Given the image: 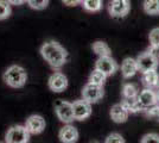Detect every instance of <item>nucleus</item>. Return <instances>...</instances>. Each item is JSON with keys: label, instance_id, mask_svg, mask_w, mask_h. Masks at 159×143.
I'll list each match as a JSON object with an SVG mask.
<instances>
[{"label": "nucleus", "instance_id": "bb28decb", "mask_svg": "<svg viewBox=\"0 0 159 143\" xmlns=\"http://www.w3.org/2000/svg\"><path fill=\"white\" fill-rule=\"evenodd\" d=\"M140 141L141 143H159V135L156 132H150L144 135Z\"/></svg>", "mask_w": 159, "mask_h": 143}, {"label": "nucleus", "instance_id": "20e7f679", "mask_svg": "<svg viewBox=\"0 0 159 143\" xmlns=\"http://www.w3.org/2000/svg\"><path fill=\"white\" fill-rule=\"evenodd\" d=\"M135 60H137V63H138V69L141 73L151 70V69H157L159 64L158 57H157V55L153 53L152 49L146 50L144 53L139 54Z\"/></svg>", "mask_w": 159, "mask_h": 143}, {"label": "nucleus", "instance_id": "c756f323", "mask_svg": "<svg viewBox=\"0 0 159 143\" xmlns=\"http://www.w3.org/2000/svg\"><path fill=\"white\" fill-rule=\"evenodd\" d=\"M156 94H157V102H158V104H159V87L156 89Z\"/></svg>", "mask_w": 159, "mask_h": 143}, {"label": "nucleus", "instance_id": "5701e85b", "mask_svg": "<svg viewBox=\"0 0 159 143\" xmlns=\"http://www.w3.org/2000/svg\"><path fill=\"white\" fill-rule=\"evenodd\" d=\"M12 13L11 4L7 0H0V21L7 19Z\"/></svg>", "mask_w": 159, "mask_h": 143}, {"label": "nucleus", "instance_id": "4468645a", "mask_svg": "<svg viewBox=\"0 0 159 143\" xmlns=\"http://www.w3.org/2000/svg\"><path fill=\"white\" fill-rule=\"evenodd\" d=\"M109 115H111V118H112L113 122L125 123V122H127V119H128L129 112H128L126 110V107L122 105V102H119V104H114L112 107H111Z\"/></svg>", "mask_w": 159, "mask_h": 143}, {"label": "nucleus", "instance_id": "f8f14e48", "mask_svg": "<svg viewBox=\"0 0 159 143\" xmlns=\"http://www.w3.org/2000/svg\"><path fill=\"white\" fill-rule=\"evenodd\" d=\"M138 100H139L140 105L143 107V111L145 109H148L153 105L158 104L157 102V94H156V91L153 88H148V87H145L143 91H140L138 93Z\"/></svg>", "mask_w": 159, "mask_h": 143}, {"label": "nucleus", "instance_id": "f03ea898", "mask_svg": "<svg viewBox=\"0 0 159 143\" xmlns=\"http://www.w3.org/2000/svg\"><path fill=\"white\" fill-rule=\"evenodd\" d=\"M2 80L11 88H21L27 81V73L24 67L19 64H12L4 72Z\"/></svg>", "mask_w": 159, "mask_h": 143}, {"label": "nucleus", "instance_id": "9b49d317", "mask_svg": "<svg viewBox=\"0 0 159 143\" xmlns=\"http://www.w3.org/2000/svg\"><path fill=\"white\" fill-rule=\"evenodd\" d=\"M25 126L27 128L29 132L31 135H39L45 130L47 122L40 115H31L26 119Z\"/></svg>", "mask_w": 159, "mask_h": 143}, {"label": "nucleus", "instance_id": "412c9836", "mask_svg": "<svg viewBox=\"0 0 159 143\" xmlns=\"http://www.w3.org/2000/svg\"><path fill=\"white\" fill-rule=\"evenodd\" d=\"M108 78L106 74H103L101 70L99 69H94L92 72V74L89 75V80L88 82H92V83H95V85H100V86H103L105 82H106V79Z\"/></svg>", "mask_w": 159, "mask_h": 143}, {"label": "nucleus", "instance_id": "393cba45", "mask_svg": "<svg viewBox=\"0 0 159 143\" xmlns=\"http://www.w3.org/2000/svg\"><path fill=\"white\" fill-rule=\"evenodd\" d=\"M49 1L50 0H27V5L33 8V10H37V11H42V10H45L49 5Z\"/></svg>", "mask_w": 159, "mask_h": 143}, {"label": "nucleus", "instance_id": "a878e982", "mask_svg": "<svg viewBox=\"0 0 159 143\" xmlns=\"http://www.w3.org/2000/svg\"><path fill=\"white\" fill-rule=\"evenodd\" d=\"M105 142L106 143H124L125 142V138L121 136L120 134H118V132H112V134H109V135L106 137Z\"/></svg>", "mask_w": 159, "mask_h": 143}, {"label": "nucleus", "instance_id": "0eeeda50", "mask_svg": "<svg viewBox=\"0 0 159 143\" xmlns=\"http://www.w3.org/2000/svg\"><path fill=\"white\" fill-rule=\"evenodd\" d=\"M105 95V89L103 86L100 85H95L92 82H88L84 85V87L82 89V98L86 99L87 102L90 104H96L100 102Z\"/></svg>", "mask_w": 159, "mask_h": 143}, {"label": "nucleus", "instance_id": "4be33fe9", "mask_svg": "<svg viewBox=\"0 0 159 143\" xmlns=\"http://www.w3.org/2000/svg\"><path fill=\"white\" fill-rule=\"evenodd\" d=\"M121 93H122V98H135V97H138L139 91H138L137 86L134 83L128 82V83H125L122 86Z\"/></svg>", "mask_w": 159, "mask_h": 143}, {"label": "nucleus", "instance_id": "a211bd4d", "mask_svg": "<svg viewBox=\"0 0 159 143\" xmlns=\"http://www.w3.org/2000/svg\"><path fill=\"white\" fill-rule=\"evenodd\" d=\"M82 7L83 10L90 13L100 12L103 6V1L102 0H82Z\"/></svg>", "mask_w": 159, "mask_h": 143}, {"label": "nucleus", "instance_id": "b1692460", "mask_svg": "<svg viewBox=\"0 0 159 143\" xmlns=\"http://www.w3.org/2000/svg\"><path fill=\"white\" fill-rule=\"evenodd\" d=\"M148 41H150V47L152 50H158L159 49V27H154L150 31L148 35Z\"/></svg>", "mask_w": 159, "mask_h": 143}, {"label": "nucleus", "instance_id": "cd10ccee", "mask_svg": "<svg viewBox=\"0 0 159 143\" xmlns=\"http://www.w3.org/2000/svg\"><path fill=\"white\" fill-rule=\"evenodd\" d=\"M62 2L68 7H75L82 4V0H62Z\"/></svg>", "mask_w": 159, "mask_h": 143}, {"label": "nucleus", "instance_id": "c85d7f7f", "mask_svg": "<svg viewBox=\"0 0 159 143\" xmlns=\"http://www.w3.org/2000/svg\"><path fill=\"white\" fill-rule=\"evenodd\" d=\"M11 5H16V6H20L23 4H25L27 0H7Z\"/></svg>", "mask_w": 159, "mask_h": 143}, {"label": "nucleus", "instance_id": "f3484780", "mask_svg": "<svg viewBox=\"0 0 159 143\" xmlns=\"http://www.w3.org/2000/svg\"><path fill=\"white\" fill-rule=\"evenodd\" d=\"M121 102L129 113H139L143 111V107H141L137 97L135 98H124Z\"/></svg>", "mask_w": 159, "mask_h": 143}, {"label": "nucleus", "instance_id": "7ed1b4c3", "mask_svg": "<svg viewBox=\"0 0 159 143\" xmlns=\"http://www.w3.org/2000/svg\"><path fill=\"white\" fill-rule=\"evenodd\" d=\"M30 132L25 125H13L5 134V142L7 143H27L30 141Z\"/></svg>", "mask_w": 159, "mask_h": 143}, {"label": "nucleus", "instance_id": "9d476101", "mask_svg": "<svg viewBox=\"0 0 159 143\" xmlns=\"http://www.w3.org/2000/svg\"><path fill=\"white\" fill-rule=\"evenodd\" d=\"M48 86L55 93H61L68 87V78L61 72H55L48 80Z\"/></svg>", "mask_w": 159, "mask_h": 143}, {"label": "nucleus", "instance_id": "aec40b11", "mask_svg": "<svg viewBox=\"0 0 159 143\" xmlns=\"http://www.w3.org/2000/svg\"><path fill=\"white\" fill-rule=\"evenodd\" d=\"M143 8L146 14L157 16L159 14V0H144Z\"/></svg>", "mask_w": 159, "mask_h": 143}, {"label": "nucleus", "instance_id": "6e6552de", "mask_svg": "<svg viewBox=\"0 0 159 143\" xmlns=\"http://www.w3.org/2000/svg\"><path fill=\"white\" fill-rule=\"evenodd\" d=\"M95 69L101 70L107 76H112L118 72L119 64L112 56H99V59L95 62Z\"/></svg>", "mask_w": 159, "mask_h": 143}, {"label": "nucleus", "instance_id": "ddd939ff", "mask_svg": "<svg viewBox=\"0 0 159 143\" xmlns=\"http://www.w3.org/2000/svg\"><path fill=\"white\" fill-rule=\"evenodd\" d=\"M58 138L63 143H75L79 140V130L70 123L62 126L58 132Z\"/></svg>", "mask_w": 159, "mask_h": 143}, {"label": "nucleus", "instance_id": "dca6fc26", "mask_svg": "<svg viewBox=\"0 0 159 143\" xmlns=\"http://www.w3.org/2000/svg\"><path fill=\"white\" fill-rule=\"evenodd\" d=\"M141 82L145 87L148 88H158L159 87V74L157 69H151L141 73Z\"/></svg>", "mask_w": 159, "mask_h": 143}, {"label": "nucleus", "instance_id": "6ab92c4d", "mask_svg": "<svg viewBox=\"0 0 159 143\" xmlns=\"http://www.w3.org/2000/svg\"><path fill=\"white\" fill-rule=\"evenodd\" d=\"M92 49L98 56H111L112 50L109 45L103 41H96L92 44Z\"/></svg>", "mask_w": 159, "mask_h": 143}, {"label": "nucleus", "instance_id": "2eb2a0df", "mask_svg": "<svg viewBox=\"0 0 159 143\" xmlns=\"http://www.w3.org/2000/svg\"><path fill=\"white\" fill-rule=\"evenodd\" d=\"M137 72H139L138 69V63L137 60L133 57H126L122 63H121V74L124 79H131L132 76L137 74Z\"/></svg>", "mask_w": 159, "mask_h": 143}, {"label": "nucleus", "instance_id": "1a4fd4ad", "mask_svg": "<svg viewBox=\"0 0 159 143\" xmlns=\"http://www.w3.org/2000/svg\"><path fill=\"white\" fill-rule=\"evenodd\" d=\"M73 110H74V117L75 121H84L87 118L92 116V104L87 102L86 99H79L73 102Z\"/></svg>", "mask_w": 159, "mask_h": 143}, {"label": "nucleus", "instance_id": "f257e3e1", "mask_svg": "<svg viewBox=\"0 0 159 143\" xmlns=\"http://www.w3.org/2000/svg\"><path fill=\"white\" fill-rule=\"evenodd\" d=\"M40 55L52 69H61L68 61L69 54L58 42L47 41L40 47Z\"/></svg>", "mask_w": 159, "mask_h": 143}, {"label": "nucleus", "instance_id": "423d86ee", "mask_svg": "<svg viewBox=\"0 0 159 143\" xmlns=\"http://www.w3.org/2000/svg\"><path fill=\"white\" fill-rule=\"evenodd\" d=\"M131 11L129 0H109L108 12L113 18H124Z\"/></svg>", "mask_w": 159, "mask_h": 143}, {"label": "nucleus", "instance_id": "39448f33", "mask_svg": "<svg viewBox=\"0 0 159 143\" xmlns=\"http://www.w3.org/2000/svg\"><path fill=\"white\" fill-rule=\"evenodd\" d=\"M55 112H56V116L58 117V119L64 124L75 121L73 102H66V100H57L55 102Z\"/></svg>", "mask_w": 159, "mask_h": 143}]
</instances>
